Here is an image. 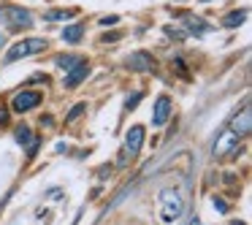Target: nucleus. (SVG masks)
I'll return each mask as SVG.
<instances>
[{
	"label": "nucleus",
	"instance_id": "obj_1",
	"mask_svg": "<svg viewBox=\"0 0 252 225\" xmlns=\"http://www.w3.org/2000/svg\"><path fill=\"white\" fill-rule=\"evenodd\" d=\"M0 22L6 25L8 30H28L33 28V14L22 6H0Z\"/></svg>",
	"mask_w": 252,
	"mask_h": 225
},
{
	"label": "nucleus",
	"instance_id": "obj_2",
	"mask_svg": "<svg viewBox=\"0 0 252 225\" xmlns=\"http://www.w3.org/2000/svg\"><path fill=\"white\" fill-rule=\"evenodd\" d=\"M185 212V201H182L179 193H171V190H163L160 193V217L163 223H176Z\"/></svg>",
	"mask_w": 252,
	"mask_h": 225
},
{
	"label": "nucleus",
	"instance_id": "obj_3",
	"mask_svg": "<svg viewBox=\"0 0 252 225\" xmlns=\"http://www.w3.org/2000/svg\"><path fill=\"white\" fill-rule=\"evenodd\" d=\"M44 49H46L44 38H25V41H19V44H11V49H8V55H6V63L25 60V57L38 55V52H44Z\"/></svg>",
	"mask_w": 252,
	"mask_h": 225
},
{
	"label": "nucleus",
	"instance_id": "obj_4",
	"mask_svg": "<svg viewBox=\"0 0 252 225\" xmlns=\"http://www.w3.org/2000/svg\"><path fill=\"white\" fill-rule=\"evenodd\" d=\"M239 149V136H236L233 130H222L217 136V141H214V147H212V152L214 155H230V152H236Z\"/></svg>",
	"mask_w": 252,
	"mask_h": 225
},
{
	"label": "nucleus",
	"instance_id": "obj_5",
	"mask_svg": "<svg viewBox=\"0 0 252 225\" xmlns=\"http://www.w3.org/2000/svg\"><path fill=\"white\" fill-rule=\"evenodd\" d=\"M87 76H90V63L82 60V63H76L71 71H65V82H63V87L73 90V87H79V84H82Z\"/></svg>",
	"mask_w": 252,
	"mask_h": 225
},
{
	"label": "nucleus",
	"instance_id": "obj_6",
	"mask_svg": "<svg viewBox=\"0 0 252 225\" xmlns=\"http://www.w3.org/2000/svg\"><path fill=\"white\" fill-rule=\"evenodd\" d=\"M168 117H171V98H165V95H160V98L155 100L152 125H155V128H163L165 122H168Z\"/></svg>",
	"mask_w": 252,
	"mask_h": 225
},
{
	"label": "nucleus",
	"instance_id": "obj_7",
	"mask_svg": "<svg viewBox=\"0 0 252 225\" xmlns=\"http://www.w3.org/2000/svg\"><path fill=\"white\" fill-rule=\"evenodd\" d=\"M41 103V95L38 93H19V95H14V100H11V109L14 111H30V109H35V106Z\"/></svg>",
	"mask_w": 252,
	"mask_h": 225
},
{
	"label": "nucleus",
	"instance_id": "obj_8",
	"mask_svg": "<svg viewBox=\"0 0 252 225\" xmlns=\"http://www.w3.org/2000/svg\"><path fill=\"white\" fill-rule=\"evenodd\" d=\"M230 130L236 133V136H247V133L252 130V111L250 109H241L239 114L233 117V120H230Z\"/></svg>",
	"mask_w": 252,
	"mask_h": 225
},
{
	"label": "nucleus",
	"instance_id": "obj_9",
	"mask_svg": "<svg viewBox=\"0 0 252 225\" xmlns=\"http://www.w3.org/2000/svg\"><path fill=\"white\" fill-rule=\"evenodd\" d=\"M141 144H144V128L141 125H133L130 130H127V136H125V155H138V149H141Z\"/></svg>",
	"mask_w": 252,
	"mask_h": 225
},
{
	"label": "nucleus",
	"instance_id": "obj_10",
	"mask_svg": "<svg viewBox=\"0 0 252 225\" xmlns=\"http://www.w3.org/2000/svg\"><path fill=\"white\" fill-rule=\"evenodd\" d=\"M127 65H130L133 71H149V68H155V60L147 52H133V55L127 57Z\"/></svg>",
	"mask_w": 252,
	"mask_h": 225
},
{
	"label": "nucleus",
	"instance_id": "obj_11",
	"mask_svg": "<svg viewBox=\"0 0 252 225\" xmlns=\"http://www.w3.org/2000/svg\"><path fill=\"white\" fill-rule=\"evenodd\" d=\"M82 35H84V25L82 22H73V25H68V28L63 30V41H65V44H79Z\"/></svg>",
	"mask_w": 252,
	"mask_h": 225
},
{
	"label": "nucleus",
	"instance_id": "obj_12",
	"mask_svg": "<svg viewBox=\"0 0 252 225\" xmlns=\"http://www.w3.org/2000/svg\"><path fill=\"white\" fill-rule=\"evenodd\" d=\"M244 19H247V11L241 8V11L228 14V17L222 19V25H225V28H239V25H244Z\"/></svg>",
	"mask_w": 252,
	"mask_h": 225
},
{
	"label": "nucleus",
	"instance_id": "obj_13",
	"mask_svg": "<svg viewBox=\"0 0 252 225\" xmlns=\"http://www.w3.org/2000/svg\"><path fill=\"white\" fill-rule=\"evenodd\" d=\"M73 14H76L73 8H55V11H46L44 19H46V22H55V19H71Z\"/></svg>",
	"mask_w": 252,
	"mask_h": 225
},
{
	"label": "nucleus",
	"instance_id": "obj_14",
	"mask_svg": "<svg viewBox=\"0 0 252 225\" xmlns=\"http://www.w3.org/2000/svg\"><path fill=\"white\" fill-rule=\"evenodd\" d=\"M14 138H17L19 144H25V147H30V144H33V133H30L28 125H19L17 130H14Z\"/></svg>",
	"mask_w": 252,
	"mask_h": 225
},
{
	"label": "nucleus",
	"instance_id": "obj_15",
	"mask_svg": "<svg viewBox=\"0 0 252 225\" xmlns=\"http://www.w3.org/2000/svg\"><path fill=\"white\" fill-rule=\"evenodd\" d=\"M76 63H82V57H79V55H60V57H57V65H60L63 71H71Z\"/></svg>",
	"mask_w": 252,
	"mask_h": 225
},
{
	"label": "nucleus",
	"instance_id": "obj_16",
	"mask_svg": "<svg viewBox=\"0 0 252 225\" xmlns=\"http://www.w3.org/2000/svg\"><path fill=\"white\" fill-rule=\"evenodd\" d=\"M84 111H87V103H76V106L71 109V114L65 117V120H68V122H73V120H79V117H82Z\"/></svg>",
	"mask_w": 252,
	"mask_h": 225
},
{
	"label": "nucleus",
	"instance_id": "obj_17",
	"mask_svg": "<svg viewBox=\"0 0 252 225\" xmlns=\"http://www.w3.org/2000/svg\"><path fill=\"white\" fill-rule=\"evenodd\" d=\"M187 30H190V33H203V30H206V28H203V25H201V19H187Z\"/></svg>",
	"mask_w": 252,
	"mask_h": 225
},
{
	"label": "nucleus",
	"instance_id": "obj_18",
	"mask_svg": "<svg viewBox=\"0 0 252 225\" xmlns=\"http://www.w3.org/2000/svg\"><path fill=\"white\" fill-rule=\"evenodd\" d=\"M120 22V17H117V14H111V17H100V28H114V25Z\"/></svg>",
	"mask_w": 252,
	"mask_h": 225
},
{
	"label": "nucleus",
	"instance_id": "obj_19",
	"mask_svg": "<svg viewBox=\"0 0 252 225\" xmlns=\"http://www.w3.org/2000/svg\"><path fill=\"white\" fill-rule=\"evenodd\" d=\"M138 100H141V93H136V95H133V98H127V109H136V103H138Z\"/></svg>",
	"mask_w": 252,
	"mask_h": 225
},
{
	"label": "nucleus",
	"instance_id": "obj_20",
	"mask_svg": "<svg viewBox=\"0 0 252 225\" xmlns=\"http://www.w3.org/2000/svg\"><path fill=\"white\" fill-rule=\"evenodd\" d=\"M214 206H217L220 212H228V203H225L222 198H214Z\"/></svg>",
	"mask_w": 252,
	"mask_h": 225
},
{
	"label": "nucleus",
	"instance_id": "obj_21",
	"mask_svg": "<svg viewBox=\"0 0 252 225\" xmlns=\"http://www.w3.org/2000/svg\"><path fill=\"white\" fill-rule=\"evenodd\" d=\"M120 38V33H111V35H103V38H100V44H109V41H117Z\"/></svg>",
	"mask_w": 252,
	"mask_h": 225
},
{
	"label": "nucleus",
	"instance_id": "obj_22",
	"mask_svg": "<svg viewBox=\"0 0 252 225\" xmlns=\"http://www.w3.org/2000/svg\"><path fill=\"white\" fill-rule=\"evenodd\" d=\"M187 225H203V223H201V220H198V217H192V220H190V223H187Z\"/></svg>",
	"mask_w": 252,
	"mask_h": 225
},
{
	"label": "nucleus",
	"instance_id": "obj_23",
	"mask_svg": "<svg viewBox=\"0 0 252 225\" xmlns=\"http://www.w3.org/2000/svg\"><path fill=\"white\" fill-rule=\"evenodd\" d=\"M3 122H6V111L0 109V125H3Z\"/></svg>",
	"mask_w": 252,
	"mask_h": 225
},
{
	"label": "nucleus",
	"instance_id": "obj_24",
	"mask_svg": "<svg viewBox=\"0 0 252 225\" xmlns=\"http://www.w3.org/2000/svg\"><path fill=\"white\" fill-rule=\"evenodd\" d=\"M201 3H212V0H201Z\"/></svg>",
	"mask_w": 252,
	"mask_h": 225
},
{
	"label": "nucleus",
	"instance_id": "obj_25",
	"mask_svg": "<svg viewBox=\"0 0 252 225\" xmlns=\"http://www.w3.org/2000/svg\"><path fill=\"white\" fill-rule=\"evenodd\" d=\"M0 44H3V38H0Z\"/></svg>",
	"mask_w": 252,
	"mask_h": 225
}]
</instances>
